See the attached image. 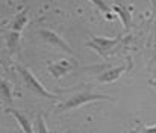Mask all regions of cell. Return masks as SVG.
Here are the masks:
<instances>
[{"instance_id":"6da1fadb","label":"cell","mask_w":156,"mask_h":133,"mask_svg":"<svg viewBox=\"0 0 156 133\" xmlns=\"http://www.w3.org/2000/svg\"><path fill=\"white\" fill-rule=\"evenodd\" d=\"M96 100H111L114 101V98L111 95H105V94H94V92H77V94H73L68 100H65L64 103H61L59 106H56V112L61 114V112H67L70 109H74V107H79L82 104H87V103H91V101H96Z\"/></svg>"},{"instance_id":"7a4b0ae2","label":"cell","mask_w":156,"mask_h":133,"mask_svg":"<svg viewBox=\"0 0 156 133\" xmlns=\"http://www.w3.org/2000/svg\"><path fill=\"white\" fill-rule=\"evenodd\" d=\"M15 68H17V71H18V74H20V77H21V80H23V83L26 85V88L29 89L30 92H34V94L38 95V97L49 98V100H56V98H58V95L49 92L47 89L38 82V79L34 76V73H30L29 68H26L24 65H20V64H17Z\"/></svg>"},{"instance_id":"3957f363","label":"cell","mask_w":156,"mask_h":133,"mask_svg":"<svg viewBox=\"0 0 156 133\" xmlns=\"http://www.w3.org/2000/svg\"><path fill=\"white\" fill-rule=\"evenodd\" d=\"M121 43H123L121 37H115V38L94 37L93 40H90L87 43V47H91L93 50H96L102 58H109V56H112L118 51Z\"/></svg>"},{"instance_id":"277c9868","label":"cell","mask_w":156,"mask_h":133,"mask_svg":"<svg viewBox=\"0 0 156 133\" xmlns=\"http://www.w3.org/2000/svg\"><path fill=\"white\" fill-rule=\"evenodd\" d=\"M38 33H40L41 40L46 41L49 45H52L55 48H61L62 51H65V53H68V54H74V50L67 44V41L62 40V38H61L58 33H55L53 30H49V29H40Z\"/></svg>"},{"instance_id":"5b68a950","label":"cell","mask_w":156,"mask_h":133,"mask_svg":"<svg viewBox=\"0 0 156 133\" xmlns=\"http://www.w3.org/2000/svg\"><path fill=\"white\" fill-rule=\"evenodd\" d=\"M130 65H132V64H123V65H120V67L105 70V71H102V73L97 76V80H99L100 83H114V82H117V80L121 77V74H123Z\"/></svg>"},{"instance_id":"8992f818","label":"cell","mask_w":156,"mask_h":133,"mask_svg":"<svg viewBox=\"0 0 156 133\" xmlns=\"http://www.w3.org/2000/svg\"><path fill=\"white\" fill-rule=\"evenodd\" d=\"M5 112L6 114H11L14 118H15V121L18 123V126L23 129V132L24 133H34V129H32V123H30V120L23 114V112H20V110H17V109H14L12 106H9V107H6L5 109Z\"/></svg>"},{"instance_id":"52a82bcc","label":"cell","mask_w":156,"mask_h":133,"mask_svg":"<svg viewBox=\"0 0 156 133\" xmlns=\"http://www.w3.org/2000/svg\"><path fill=\"white\" fill-rule=\"evenodd\" d=\"M71 70H73V65L68 61H59V62H50L49 64V71L56 79H61L62 76L68 74Z\"/></svg>"},{"instance_id":"ba28073f","label":"cell","mask_w":156,"mask_h":133,"mask_svg":"<svg viewBox=\"0 0 156 133\" xmlns=\"http://www.w3.org/2000/svg\"><path fill=\"white\" fill-rule=\"evenodd\" d=\"M111 5H112V11L121 17V21H123L124 29H126V30H129V29H130V23H132L130 11L126 8V5H124V3H111Z\"/></svg>"},{"instance_id":"9c48e42d","label":"cell","mask_w":156,"mask_h":133,"mask_svg":"<svg viewBox=\"0 0 156 133\" xmlns=\"http://www.w3.org/2000/svg\"><path fill=\"white\" fill-rule=\"evenodd\" d=\"M26 24H27V11H23L9 23V30L21 33V30L26 27Z\"/></svg>"},{"instance_id":"30bf717a","label":"cell","mask_w":156,"mask_h":133,"mask_svg":"<svg viewBox=\"0 0 156 133\" xmlns=\"http://www.w3.org/2000/svg\"><path fill=\"white\" fill-rule=\"evenodd\" d=\"M18 43H20V33L9 30L6 35V44L9 48V53H17L18 51Z\"/></svg>"},{"instance_id":"8fae6325","label":"cell","mask_w":156,"mask_h":133,"mask_svg":"<svg viewBox=\"0 0 156 133\" xmlns=\"http://www.w3.org/2000/svg\"><path fill=\"white\" fill-rule=\"evenodd\" d=\"M2 97L6 104H12V91H11V85L6 79H2Z\"/></svg>"},{"instance_id":"7c38bea8","label":"cell","mask_w":156,"mask_h":133,"mask_svg":"<svg viewBox=\"0 0 156 133\" xmlns=\"http://www.w3.org/2000/svg\"><path fill=\"white\" fill-rule=\"evenodd\" d=\"M37 130H38V133H49L43 115H38V117H37Z\"/></svg>"},{"instance_id":"4fadbf2b","label":"cell","mask_w":156,"mask_h":133,"mask_svg":"<svg viewBox=\"0 0 156 133\" xmlns=\"http://www.w3.org/2000/svg\"><path fill=\"white\" fill-rule=\"evenodd\" d=\"M132 133H156V126H141Z\"/></svg>"},{"instance_id":"5bb4252c","label":"cell","mask_w":156,"mask_h":133,"mask_svg":"<svg viewBox=\"0 0 156 133\" xmlns=\"http://www.w3.org/2000/svg\"><path fill=\"white\" fill-rule=\"evenodd\" d=\"M93 5H96V6H99V8H102V11L106 12V17L109 18V20H112V15H111V9L108 8V5L103 3V2H93Z\"/></svg>"},{"instance_id":"9a60e30c","label":"cell","mask_w":156,"mask_h":133,"mask_svg":"<svg viewBox=\"0 0 156 133\" xmlns=\"http://www.w3.org/2000/svg\"><path fill=\"white\" fill-rule=\"evenodd\" d=\"M149 85L156 89V79H150V80H149Z\"/></svg>"},{"instance_id":"2e32d148","label":"cell","mask_w":156,"mask_h":133,"mask_svg":"<svg viewBox=\"0 0 156 133\" xmlns=\"http://www.w3.org/2000/svg\"><path fill=\"white\" fill-rule=\"evenodd\" d=\"M65 133H70V132H65Z\"/></svg>"}]
</instances>
